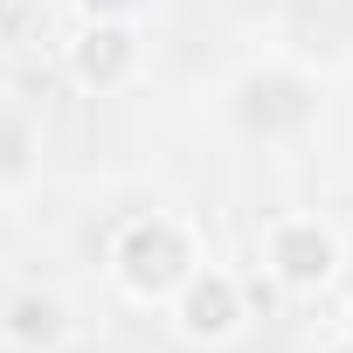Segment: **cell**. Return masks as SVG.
<instances>
[{
  "label": "cell",
  "instance_id": "obj_2",
  "mask_svg": "<svg viewBox=\"0 0 353 353\" xmlns=\"http://www.w3.org/2000/svg\"><path fill=\"white\" fill-rule=\"evenodd\" d=\"M263 250H270V270H277V284H291V291H319V284L332 277V263H339V243H332L319 222H305V215H291V222H270Z\"/></svg>",
  "mask_w": 353,
  "mask_h": 353
},
{
  "label": "cell",
  "instance_id": "obj_3",
  "mask_svg": "<svg viewBox=\"0 0 353 353\" xmlns=\"http://www.w3.org/2000/svg\"><path fill=\"white\" fill-rule=\"evenodd\" d=\"M173 325L188 339H229L243 325V291L222 270H188V284L173 291Z\"/></svg>",
  "mask_w": 353,
  "mask_h": 353
},
{
  "label": "cell",
  "instance_id": "obj_5",
  "mask_svg": "<svg viewBox=\"0 0 353 353\" xmlns=\"http://www.w3.org/2000/svg\"><path fill=\"white\" fill-rule=\"evenodd\" d=\"M63 332H70V319H63L56 298H42V291L8 298V339H14V346H56Z\"/></svg>",
  "mask_w": 353,
  "mask_h": 353
},
{
  "label": "cell",
  "instance_id": "obj_1",
  "mask_svg": "<svg viewBox=\"0 0 353 353\" xmlns=\"http://www.w3.org/2000/svg\"><path fill=\"white\" fill-rule=\"evenodd\" d=\"M111 270H118V284L132 298H173L188 284V270H194V243H188V229L173 215H139V222L118 229Z\"/></svg>",
  "mask_w": 353,
  "mask_h": 353
},
{
  "label": "cell",
  "instance_id": "obj_4",
  "mask_svg": "<svg viewBox=\"0 0 353 353\" xmlns=\"http://www.w3.org/2000/svg\"><path fill=\"white\" fill-rule=\"evenodd\" d=\"M132 63H139V42H132L125 21H97L70 42V70H77L83 90H118L132 77Z\"/></svg>",
  "mask_w": 353,
  "mask_h": 353
}]
</instances>
